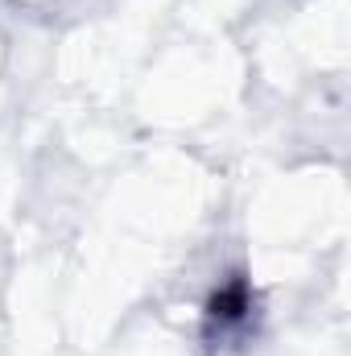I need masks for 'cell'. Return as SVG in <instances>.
<instances>
[{
  "mask_svg": "<svg viewBox=\"0 0 351 356\" xmlns=\"http://www.w3.org/2000/svg\"><path fill=\"white\" fill-rule=\"evenodd\" d=\"M257 319V302H252V290L244 282H228L211 307H207V340L211 344H228V340H240Z\"/></svg>",
  "mask_w": 351,
  "mask_h": 356,
  "instance_id": "obj_1",
  "label": "cell"
}]
</instances>
